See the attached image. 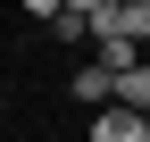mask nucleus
I'll return each instance as SVG.
<instances>
[{"label": "nucleus", "instance_id": "f257e3e1", "mask_svg": "<svg viewBox=\"0 0 150 142\" xmlns=\"http://www.w3.org/2000/svg\"><path fill=\"white\" fill-rule=\"evenodd\" d=\"M92 33H117V42H150V0H92Z\"/></svg>", "mask_w": 150, "mask_h": 142}, {"label": "nucleus", "instance_id": "f03ea898", "mask_svg": "<svg viewBox=\"0 0 150 142\" xmlns=\"http://www.w3.org/2000/svg\"><path fill=\"white\" fill-rule=\"evenodd\" d=\"M92 142H142V117L108 100V109H92Z\"/></svg>", "mask_w": 150, "mask_h": 142}, {"label": "nucleus", "instance_id": "7ed1b4c3", "mask_svg": "<svg viewBox=\"0 0 150 142\" xmlns=\"http://www.w3.org/2000/svg\"><path fill=\"white\" fill-rule=\"evenodd\" d=\"M117 109H134V117H150V59L117 75Z\"/></svg>", "mask_w": 150, "mask_h": 142}, {"label": "nucleus", "instance_id": "20e7f679", "mask_svg": "<svg viewBox=\"0 0 150 142\" xmlns=\"http://www.w3.org/2000/svg\"><path fill=\"white\" fill-rule=\"evenodd\" d=\"M75 100H83V109H108V100H117V84H108L100 67H75Z\"/></svg>", "mask_w": 150, "mask_h": 142}, {"label": "nucleus", "instance_id": "39448f33", "mask_svg": "<svg viewBox=\"0 0 150 142\" xmlns=\"http://www.w3.org/2000/svg\"><path fill=\"white\" fill-rule=\"evenodd\" d=\"M50 33H59V42H83L92 33V0H67V9L50 17Z\"/></svg>", "mask_w": 150, "mask_h": 142}, {"label": "nucleus", "instance_id": "423d86ee", "mask_svg": "<svg viewBox=\"0 0 150 142\" xmlns=\"http://www.w3.org/2000/svg\"><path fill=\"white\" fill-rule=\"evenodd\" d=\"M142 142H150V117H142Z\"/></svg>", "mask_w": 150, "mask_h": 142}]
</instances>
